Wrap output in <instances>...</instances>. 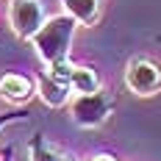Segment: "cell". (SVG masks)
I'll list each match as a JSON object with an SVG mask.
<instances>
[{
    "label": "cell",
    "mask_w": 161,
    "mask_h": 161,
    "mask_svg": "<svg viewBox=\"0 0 161 161\" xmlns=\"http://www.w3.org/2000/svg\"><path fill=\"white\" fill-rule=\"evenodd\" d=\"M78 31V22L69 14H50L45 19V25L33 33L31 45L36 50V56L42 58L45 67L67 64L69 61V50H72V39Z\"/></svg>",
    "instance_id": "6da1fadb"
},
{
    "label": "cell",
    "mask_w": 161,
    "mask_h": 161,
    "mask_svg": "<svg viewBox=\"0 0 161 161\" xmlns=\"http://www.w3.org/2000/svg\"><path fill=\"white\" fill-rule=\"evenodd\" d=\"M114 111V97L106 89L89 95H75L69 100V117L78 128H100Z\"/></svg>",
    "instance_id": "7a4b0ae2"
},
{
    "label": "cell",
    "mask_w": 161,
    "mask_h": 161,
    "mask_svg": "<svg viewBox=\"0 0 161 161\" xmlns=\"http://www.w3.org/2000/svg\"><path fill=\"white\" fill-rule=\"evenodd\" d=\"M45 19H47L45 0H11L8 3V25L25 42L33 39V33L45 25Z\"/></svg>",
    "instance_id": "3957f363"
},
{
    "label": "cell",
    "mask_w": 161,
    "mask_h": 161,
    "mask_svg": "<svg viewBox=\"0 0 161 161\" xmlns=\"http://www.w3.org/2000/svg\"><path fill=\"white\" fill-rule=\"evenodd\" d=\"M125 83L133 95L153 97L161 89V67L147 56H133L125 67Z\"/></svg>",
    "instance_id": "277c9868"
},
{
    "label": "cell",
    "mask_w": 161,
    "mask_h": 161,
    "mask_svg": "<svg viewBox=\"0 0 161 161\" xmlns=\"http://www.w3.org/2000/svg\"><path fill=\"white\" fill-rule=\"evenodd\" d=\"M36 95L39 100L50 106V108H61L69 103V97H72V89H69V80L67 78H58V75H53L50 69L45 72H39V78H36Z\"/></svg>",
    "instance_id": "5b68a950"
},
{
    "label": "cell",
    "mask_w": 161,
    "mask_h": 161,
    "mask_svg": "<svg viewBox=\"0 0 161 161\" xmlns=\"http://www.w3.org/2000/svg\"><path fill=\"white\" fill-rule=\"evenodd\" d=\"M36 95V80L22 72H0V100L22 106Z\"/></svg>",
    "instance_id": "8992f818"
},
{
    "label": "cell",
    "mask_w": 161,
    "mask_h": 161,
    "mask_svg": "<svg viewBox=\"0 0 161 161\" xmlns=\"http://www.w3.org/2000/svg\"><path fill=\"white\" fill-rule=\"evenodd\" d=\"M61 8L78 25L92 28V25H97V19L103 14V0H61Z\"/></svg>",
    "instance_id": "52a82bcc"
},
{
    "label": "cell",
    "mask_w": 161,
    "mask_h": 161,
    "mask_svg": "<svg viewBox=\"0 0 161 161\" xmlns=\"http://www.w3.org/2000/svg\"><path fill=\"white\" fill-rule=\"evenodd\" d=\"M69 89H72V95H89V92H97V89H103V80L100 75L95 72V67L89 64H72L69 69Z\"/></svg>",
    "instance_id": "ba28073f"
},
{
    "label": "cell",
    "mask_w": 161,
    "mask_h": 161,
    "mask_svg": "<svg viewBox=\"0 0 161 161\" xmlns=\"http://www.w3.org/2000/svg\"><path fill=\"white\" fill-rule=\"evenodd\" d=\"M28 161H61V153L45 139V133H33L28 142Z\"/></svg>",
    "instance_id": "9c48e42d"
},
{
    "label": "cell",
    "mask_w": 161,
    "mask_h": 161,
    "mask_svg": "<svg viewBox=\"0 0 161 161\" xmlns=\"http://www.w3.org/2000/svg\"><path fill=\"white\" fill-rule=\"evenodd\" d=\"M25 119H28V111H22V108L0 111V130L6 128V125H11V122H25Z\"/></svg>",
    "instance_id": "30bf717a"
},
{
    "label": "cell",
    "mask_w": 161,
    "mask_h": 161,
    "mask_svg": "<svg viewBox=\"0 0 161 161\" xmlns=\"http://www.w3.org/2000/svg\"><path fill=\"white\" fill-rule=\"evenodd\" d=\"M89 161H117L114 156H108V153H97V156H92Z\"/></svg>",
    "instance_id": "8fae6325"
},
{
    "label": "cell",
    "mask_w": 161,
    "mask_h": 161,
    "mask_svg": "<svg viewBox=\"0 0 161 161\" xmlns=\"http://www.w3.org/2000/svg\"><path fill=\"white\" fill-rule=\"evenodd\" d=\"M61 161H78V158H72V156H61Z\"/></svg>",
    "instance_id": "7c38bea8"
}]
</instances>
